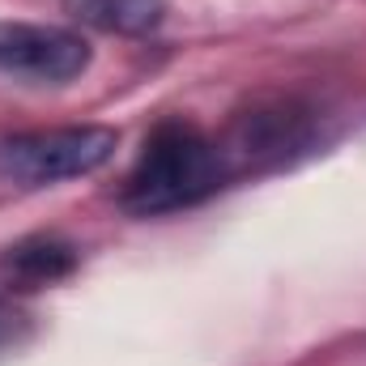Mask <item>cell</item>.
<instances>
[{"instance_id": "1", "label": "cell", "mask_w": 366, "mask_h": 366, "mask_svg": "<svg viewBox=\"0 0 366 366\" xmlns=\"http://www.w3.org/2000/svg\"><path fill=\"white\" fill-rule=\"evenodd\" d=\"M226 175H230V162L217 141H209L187 119H167L145 137V149L128 171L119 200L137 217H158V213L204 200L226 183Z\"/></svg>"}, {"instance_id": "2", "label": "cell", "mask_w": 366, "mask_h": 366, "mask_svg": "<svg viewBox=\"0 0 366 366\" xmlns=\"http://www.w3.org/2000/svg\"><path fill=\"white\" fill-rule=\"evenodd\" d=\"M119 137L102 124L77 128H47V132H17L0 141V179L21 187H47L60 179L90 175L111 162Z\"/></svg>"}, {"instance_id": "3", "label": "cell", "mask_w": 366, "mask_h": 366, "mask_svg": "<svg viewBox=\"0 0 366 366\" xmlns=\"http://www.w3.org/2000/svg\"><path fill=\"white\" fill-rule=\"evenodd\" d=\"M90 69V43L60 26L0 21V73L64 86Z\"/></svg>"}, {"instance_id": "4", "label": "cell", "mask_w": 366, "mask_h": 366, "mask_svg": "<svg viewBox=\"0 0 366 366\" xmlns=\"http://www.w3.org/2000/svg\"><path fill=\"white\" fill-rule=\"evenodd\" d=\"M307 137H311L307 111L281 98V102L252 107L247 115H239V119H234L230 149H222V154H226L230 171H234L239 162H281V158H290L294 149H302Z\"/></svg>"}, {"instance_id": "5", "label": "cell", "mask_w": 366, "mask_h": 366, "mask_svg": "<svg viewBox=\"0 0 366 366\" xmlns=\"http://www.w3.org/2000/svg\"><path fill=\"white\" fill-rule=\"evenodd\" d=\"M77 260H81V252L69 239H60V234H30V239L13 243L0 256V273L13 285H21V290H34V285H51V281L69 277L77 269Z\"/></svg>"}, {"instance_id": "6", "label": "cell", "mask_w": 366, "mask_h": 366, "mask_svg": "<svg viewBox=\"0 0 366 366\" xmlns=\"http://www.w3.org/2000/svg\"><path fill=\"white\" fill-rule=\"evenodd\" d=\"M64 13L107 34H145L162 21L167 0H64Z\"/></svg>"}, {"instance_id": "7", "label": "cell", "mask_w": 366, "mask_h": 366, "mask_svg": "<svg viewBox=\"0 0 366 366\" xmlns=\"http://www.w3.org/2000/svg\"><path fill=\"white\" fill-rule=\"evenodd\" d=\"M21 337H26V315H21V311H13L9 302H0V350L17 345Z\"/></svg>"}]
</instances>
